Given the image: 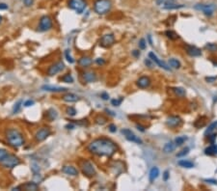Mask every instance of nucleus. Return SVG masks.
<instances>
[{
  "instance_id": "f257e3e1",
  "label": "nucleus",
  "mask_w": 217,
  "mask_h": 191,
  "mask_svg": "<svg viewBox=\"0 0 217 191\" xmlns=\"http://www.w3.org/2000/svg\"><path fill=\"white\" fill-rule=\"evenodd\" d=\"M88 150L93 154L110 158V156H112L117 151L118 147L114 142L110 139L97 138L89 144Z\"/></svg>"
},
{
  "instance_id": "f03ea898",
  "label": "nucleus",
  "mask_w": 217,
  "mask_h": 191,
  "mask_svg": "<svg viewBox=\"0 0 217 191\" xmlns=\"http://www.w3.org/2000/svg\"><path fill=\"white\" fill-rule=\"evenodd\" d=\"M5 137L9 145L13 148H21L24 145V136L18 129H9L5 132Z\"/></svg>"
},
{
  "instance_id": "7ed1b4c3",
  "label": "nucleus",
  "mask_w": 217,
  "mask_h": 191,
  "mask_svg": "<svg viewBox=\"0 0 217 191\" xmlns=\"http://www.w3.org/2000/svg\"><path fill=\"white\" fill-rule=\"evenodd\" d=\"M111 8V0H95L94 2V10L97 14H105L109 13Z\"/></svg>"
},
{
  "instance_id": "20e7f679",
  "label": "nucleus",
  "mask_w": 217,
  "mask_h": 191,
  "mask_svg": "<svg viewBox=\"0 0 217 191\" xmlns=\"http://www.w3.org/2000/svg\"><path fill=\"white\" fill-rule=\"evenodd\" d=\"M0 164H1L5 168L12 169V168L17 167L18 165L21 164V159H19L17 155L8 154L1 161H0Z\"/></svg>"
},
{
  "instance_id": "39448f33",
  "label": "nucleus",
  "mask_w": 217,
  "mask_h": 191,
  "mask_svg": "<svg viewBox=\"0 0 217 191\" xmlns=\"http://www.w3.org/2000/svg\"><path fill=\"white\" fill-rule=\"evenodd\" d=\"M79 165H80L82 173L84 174L86 177L91 178V177H94V176L96 175V169H95V167H94V165H93V163L91 162V161L86 160V159L81 160Z\"/></svg>"
},
{
  "instance_id": "423d86ee",
  "label": "nucleus",
  "mask_w": 217,
  "mask_h": 191,
  "mask_svg": "<svg viewBox=\"0 0 217 191\" xmlns=\"http://www.w3.org/2000/svg\"><path fill=\"white\" fill-rule=\"evenodd\" d=\"M69 7L77 14H82L87 7L86 0H69Z\"/></svg>"
},
{
  "instance_id": "0eeeda50",
  "label": "nucleus",
  "mask_w": 217,
  "mask_h": 191,
  "mask_svg": "<svg viewBox=\"0 0 217 191\" xmlns=\"http://www.w3.org/2000/svg\"><path fill=\"white\" fill-rule=\"evenodd\" d=\"M194 9L203 12L206 17H211L213 16V14L216 10V5L215 4H197L194 6Z\"/></svg>"
},
{
  "instance_id": "6e6552de",
  "label": "nucleus",
  "mask_w": 217,
  "mask_h": 191,
  "mask_svg": "<svg viewBox=\"0 0 217 191\" xmlns=\"http://www.w3.org/2000/svg\"><path fill=\"white\" fill-rule=\"evenodd\" d=\"M52 28V19L48 16H43L39 21V30L42 32H46Z\"/></svg>"
},
{
  "instance_id": "1a4fd4ad",
  "label": "nucleus",
  "mask_w": 217,
  "mask_h": 191,
  "mask_svg": "<svg viewBox=\"0 0 217 191\" xmlns=\"http://www.w3.org/2000/svg\"><path fill=\"white\" fill-rule=\"evenodd\" d=\"M51 131L50 129H48V127H42L39 130H37V132L35 133V136H34V138L37 142H43L46 140L47 137L50 135Z\"/></svg>"
},
{
  "instance_id": "9d476101",
  "label": "nucleus",
  "mask_w": 217,
  "mask_h": 191,
  "mask_svg": "<svg viewBox=\"0 0 217 191\" xmlns=\"http://www.w3.org/2000/svg\"><path fill=\"white\" fill-rule=\"evenodd\" d=\"M115 43V36L113 34H105L101 38L100 45L103 47H110Z\"/></svg>"
},
{
  "instance_id": "9b49d317",
  "label": "nucleus",
  "mask_w": 217,
  "mask_h": 191,
  "mask_svg": "<svg viewBox=\"0 0 217 191\" xmlns=\"http://www.w3.org/2000/svg\"><path fill=\"white\" fill-rule=\"evenodd\" d=\"M64 68H65V65H64L63 62H57L55 64H53L50 67L48 68L47 70V75L49 76H52V75H57L58 72H60L64 70Z\"/></svg>"
},
{
  "instance_id": "f8f14e48",
  "label": "nucleus",
  "mask_w": 217,
  "mask_h": 191,
  "mask_svg": "<svg viewBox=\"0 0 217 191\" xmlns=\"http://www.w3.org/2000/svg\"><path fill=\"white\" fill-rule=\"evenodd\" d=\"M122 133L124 134L126 140H129L130 142H134V143H137V144H142V140L133 133L131 130L127 129H122Z\"/></svg>"
},
{
  "instance_id": "ddd939ff",
  "label": "nucleus",
  "mask_w": 217,
  "mask_h": 191,
  "mask_svg": "<svg viewBox=\"0 0 217 191\" xmlns=\"http://www.w3.org/2000/svg\"><path fill=\"white\" fill-rule=\"evenodd\" d=\"M181 123H182L181 119L177 116H170L167 118V121H166V125L169 127H172V129L180 126Z\"/></svg>"
},
{
  "instance_id": "4468645a",
  "label": "nucleus",
  "mask_w": 217,
  "mask_h": 191,
  "mask_svg": "<svg viewBox=\"0 0 217 191\" xmlns=\"http://www.w3.org/2000/svg\"><path fill=\"white\" fill-rule=\"evenodd\" d=\"M183 7H184V5L179 4L177 2H176L175 0H165L163 3V9H165V10H177V9H180Z\"/></svg>"
},
{
  "instance_id": "2eb2a0df",
  "label": "nucleus",
  "mask_w": 217,
  "mask_h": 191,
  "mask_svg": "<svg viewBox=\"0 0 217 191\" xmlns=\"http://www.w3.org/2000/svg\"><path fill=\"white\" fill-rule=\"evenodd\" d=\"M149 57H150V59L152 61V62H155L157 66H159L160 68H164L165 71H171L170 70V68L166 65V64L163 62V61H161L158 57H157L154 52H150L149 53Z\"/></svg>"
},
{
  "instance_id": "dca6fc26",
  "label": "nucleus",
  "mask_w": 217,
  "mask_h": 191,
  "mask_svg": "<svg viewBox=\"0 0 217 191\" xmlns=\"http://www.w3.org/2000/svg\"><path fill=\"white\" fill-rule=\"evenodd\" d=\"M185 50H186L187 54H188L189 56H191V57H198V56H201V54H202V51H201L200 48H198L197 46H194L186 45L185 46Z\"/></svg>"
},
{
  "instance_id": "f3484780",
  "label": "nucleus",
  "mask_w": 217,
  "mask_h": 191,
  "mask_svg": "<svg viewBox=\"0 0 217 191\" xmlns=\"http://www.w3.org/2000/svg\"><path fill=\"white\" fill-rule=\"evenodd\" d=\"M42 90L51 93H60V92H67L68 89L65 87H58V86H51V85H43Z\"/></svg>"
},
{
  "instance_id": "a211bd4d",
  "label": "nucleus",
  "mask_w": 217,
  "mask_h": 191,
  "mask_svg": "<svg viewBox=\"0 0 217 191\" xmlns=\"http://www.w3.org/2000/svg\"><path fill=\"white\" fill-rule=\"evenodd\" d=\"M62 172L66 175H69V176H73V177H75V176L78 175V170L73 167L72 165H65L63 166L62 168Z\"/></svg>"
},
{
  "instance_id": "6ab92c4d",
  "label": "nucleus",
  "mask_w": 217,
  "mask_h": 191,
  "mask_svg": "<svg viewBox=\"0 0 217 191\" xmlns=\"http://www.w3.org/2000/svg\"><path fill=\"white\" fill-rule=\"evenodd\" d=\"M19 188L22 190H26V191H35L39 189V183H35V182H28L25 183L24 184L21 185Z\"/></svg>"
},
{
  "instance_id": "aec40b11",
  "label": "nucleus",
  "mask_w": 217,
  "mask_h": 191,
  "mask_svg": "<svg viewBox=\"0 0 217 191\" xmlns=\"http://www.w3.org/2000/svg\"><path fill=\"white\" fill-rule=\"evenodd\" d=\"M137 86L141 88V89H145V88H148L151 84V79L148 76H141L139 79L136 82Z\"/></svg>"
},
{
  "instance_id": "412c9836",
  "label": "nucleus",
  "mask_w": 217,
  "mask_h": 191,
  "mask_svg": "<svg viewBox=\"0 0 217 191\" xmlns=\"http://www.w3.org/2000/svg\"><path fill=\"white\" fill-rule=\"evenodd\" d=\"M83 79L88 83L95 82L97 80V75L95 72H83Z\"/></svg>"
},
{
  "instance_id": "4be33fe9",
  "label": "nucleus",
  "mask_w": 217,
  "mask_h": 191,
  "mask_svg": "<svg viewBox=\"0 0 217 191\" xmlns=\"http://www.w3.org/2000/svg\"><path fill=\"white\" fill-rule=\"evenodd\" d=\"M92 63H93V60L91 59L90 57H81L79 60H78V65L81 66L82 68H88V67H90L92 65Z\"/></svg>"
},
{
  "instance_id": "5701e85b",
  "label": "nucleus",
  "mask_w": 217,
  "mask_h": 191,
  "mask_svg": "<svg viewBox=\"0 0 217 191\" xmlns=\"http://www.w3.org/2000/svg\"><path fill=\"white\" fill-rule=\"evenodd\" d=\"M62 100L66 102H76L79 100V97L75 94H72V93H69V94L63 96Z\"/></svg>"
},
{
  "instance_id": "b1692460",
  "label": "nucleus",
  "mask_w": 217,
  "mask_h": 191,
  "mask_svg": "<svg viewBox=\"0 0 217 191\" xmlns=\"http://www.w3.org/2000/svg\"><path fill=\"white\" fill-rule=\"evenodd\" d=\"M209 134H217V121L214 122V123H212V124H210L208 129H206L205 135L208 136Z\"/></svg>"
},
{
  "instance_id": "393cba45",
  "label": "nucleus",
  "mask_w": 217,
  "mask_h": 191,
  "mask_svg": "<svg viewBox=\"0 0 217 191\" xmlns=\"http://www.w3.org/2000/svg\"><path fill=\"white\" fill-rule=\"evenodd\" d=\"M205 154L206 155H215V154H217V145H215L213 143L210 146H209L208 148H206Z\"/></svg>"
},
{
  "instance_id": "a878e982",
  "label": "nucleus",
  "mask_w": 217,
  "mask_h": 191,
  "mask_svg": "<svg viewBox=\"0 0 217 191\" xmlns=\"http://www.w3.org/2000/svg\"><path fill=\"white\" fill-rule=\"evenodd\" d=\"M57 117H58V113H57V111H56L55 109L50 108V109L47 110V112H46V118H47L49 121L56 120Z\"/></svg>"
},
{
  "instance_id": "bb28decb",
  "label": "nucleus",
  "mask_w": 217,
  "mask_h": 191,
  "mask_svg": "<svg viewBox=\"0 0 217 191\" xmlns=\"http://www.w3.org/2000/svg\"><path fill=\"white\" fill-rule=\"evenodd\" d=\"M159 176V169L157 167H152L150 171V180L154 182L155 180H156Z\"/></svg>"
},
{
  "instance_id": "cd10ccee",
  "label": "nucleus",
  "mask_w": 217,
  "mask_h": 191,
  "mask_svg": "<svg viewBox=\"0 0 217 191\" xmlns=\"http://www.w3.org/2000/svg\"><path fill=\"white\" fill-rule=\"evenodd\" d=\"M176 148V145L173 142H168V143H166L163 147V151L166 154H169V153H172V151H174Z\"/></svg>"
},
{
  "instance_id": "c85d7f7f",
  "label": "nucleus",
  "mask_w": 217,
  "mask_h": 191,
  "mask_svg": "<svg viewBox=\"0 0 217 191\" xmlns=\"http://www.w3.org/2000/svg\"><path fill=\"white\" fill-rule=\"evenodd\" d=\"M180 167H183V168H187V169H190V168H193L194 167V163L191 162V161H188V160H180L179 162H177Z\"/></svg>"
},
{
  "instance_id": "c756f323",
  "label": "nucleus",
  "mask_w": 217,
  "mask_h": 191,
  "mask_svg": "<svg viewBox=\"0 0 217 191\" xmlns=\"http://www.w3.org/2000/svg\"><path fill=\"white\" fill-rule=\"evenodd\" d=\"M165 35L167 36V38H168V39H170V40H173V41L177 40V39H179V35H177L176 32L172 31V30L166 31V32H165Z\"/></svg>"
},
{
  "instance_id": "7c9ffc66",
  "label": "nucleus",
  "mask_w": 217,
  "mask_h": 191,
  "mask_svg": "<svg viewBox=\"0 0 217 191\" xmlns=\"http://www.w3.org/2000/svg\"><path fill=\"white\" fill-rule=\"evenodd\" d=\"M174 93L179 97H184L185 96V90L181 87H175L173 88Z\"/></svg>"
},
{
  "instance_id": "2f4dec72",
  "label": "nucleus",
  "mask_w": 217,
  "mask_h": 191,
  "mask_svg": "<svg viewBox=\"0 0 217 191\" xmlns=\"http://www.w3.org/2000/svg\"><path fill=\"white\" fill-rule=\"evenodd\" d=\"M169 64H170V66L173 67L174 68H180V62L177 59H175V58H171V59H169Z\"/></svg>"
},
{
  "instance_id": "473e14b6",
  "label": "nucleus",
  "mask_w": 217,
  "mask_h": 191,
  "mask_svg": "<svg viewBox=\"0 0 217 191\" xmlns=\"http://www.w3.org/2000/svg\"><path fill=\"white\" fill-rule=\"evenodd\" d=\"M61 80L65 83H72L73 82V77L72 76L71 73H66L65 75L61 77Z\"/></svg>"
},
{
  "instance_id": "72a5a7b5",
  "label": "nucleus",
  "mask_w": 217,
  "mask_h": 191,
  "mask_svg": "<svg viewBox=\"0 0 217 191\" xmlns=\"http://www.w3.org/2000/svg\"><path fill=\"white\" fill-rule=\"evenodd\" d=\"M186 140H187V137H185V136H179V137H177L176 140H175V145L176 146H181Z\"/></svg>"
},
{
  "instance_id": "f704fd0d",
  "label": "nucleus",
  "mask_w": 217,
  "mask_h": 191,
  "mask_svg": "<svg viewBox=\"0 0 217 191\" xmlns=\"http://www.w3.org/2000/svg\"><path fill=\"white\" fill-rule=\"evenodd\" d=\"M206 48L210 52H215L217 51V45L216 43H209L206 45Z\"/></svg>"
},
{
  "instance_id": "c9c22d12",
  "label": "nucleus",
  "mask_w": 217,
  "mask_h": 191,
  "mask_svg": "<svg viewBox=\"0 0 217 191\" xmlns=\"http://www.w3.org/2000/svg\"><path fill=\"white\" fill-rule=\"evenodd\" d=\"M65 57H66L67 61L70 63V64H73V63H75V59H73L72 56L71 55V50H70V49H67V50L65 51Z\"/></svg>"
},
{
  "instance_id": "e433bc0d",
  "label": "nucleus",
  "mask_w": 217,
  "mask_h": 191,
  "mask_svg": "<svg viewBox=\"0 0 217 191\" xmlns=\"http://www.w3.org/2000/svg\"><path fill=\"white\" fill-rule=\"evenodd\" d=\"M96 123L100 126H103L105 123H106V118H104L103 116H97V118L95 119Z\"/></svg>"
},
{
  "instance_id": "4c0bfd02",
  "label": "nucleus",
  "mask_w": 217,
  "mask_h": 191,
  "mask_svg": "<svg viewBox=\"0 0 217 191\" xmlns=\"http://www.w3.org/2000/svg\"><path fill=\"white\" fill-rule=\"evenodd\" d=\"M66 111H67V114H68L69 116L73 117V116L76 115V110H75V107H72V106H69Z\"/></svg>"
},
{
  "instance_id": "58836bf2",
  "label": "nucleus",
  "mask_w": 217,
  "mask_h": 191,
  "mask_svg": "<svg viewBox=\"0 0 217 191\" xmlns=\"http://www.w3.org/2000/svg\"><path fill=\"white\" fill-rule=\"evenodd\" d=\"M31 170H32L33 174H37V173H39L41 171V168H40V166H39L37 163L33 162L31 164Z\"/></svg>"
},
{
  "instance_id": "ea45409f",
  "label": "nucleus",
  "mask_w": 217,
  "mask_h": 191,
  "mask_svg": "<svg viewBox=\"0 0 217 191\" xmlns=\"http://www.w3.org/2000/svg\"><path fill=\"white\" fill-rule=\"evenodd\" d=\"M21 104H22V101L21 100H18L16 104H14V108H13V112L14 114L16 113H18V112L21 110Z\"/></svg>"
},
{
  "instance_id": "a19ab883",
  "label": "nucleus",
  "mask_w": 217,
  "mask_h": 191,
  "mask_svg": "<svg viewBox=\"0 0 217 191\" xmlns=\"http://www.w3.org/2000/svg\"><path fill=\"white\" fill-rule=\"evenodd\" d=\"M72 123H73L75 125H77V126H89V123L87 120H80L78 122H75V121H72Z\"/></svg>"
},
{
  "instance_id": "79ce46f5",
  "label": "nucleus",
  "mask_w": 217,
  "mask_h": 191,
  "mask_svg": "<svg viewBox=\"0 0 217 191\" xmlns=\"http://www.w3.org/2000/svg\"><path fill=\"white\" fill-rule=\"evenodd\" d=\"M188 153H189V148H184L183 150H181L180 153L177 154V158H182V156H185Z\"/></svg>"
},
{
  "instance_id": "37998d69",
  "label": "nucleus",
  "mask_w": 217,
  "mask_h": 191,
  "mask_svg": "<svg viewBox=\"0 0 217 191\" xmlns=\"http://www.w3.org/2000/svg\"><path fill=\"white\" fill-rule=\"evenodd\" d=\"M122 101H123V99H114L111 100V104L113 106H119V105H121Z\"/></svg>"
},
{
  "instance_id": "c03bdc74",
  "label": "nucleus",
  "mask_w": 217,
  "mask_h": 191,
  "mask_svg": "<svg viewBox=\"0 0 217 191\" xmlns=\"http://www.w3.org/2000/svg\"><path fill=\"white\" fill-rule=\"evenodd\" d=\"M7 154H8V151H7V150L0 149V161H1Z\"/></svg>"
},
{
  "instance_id": "a18cd8bd",
  "label": "nucleus",
  "mask_w": 217,
  "mask_h": 191,
  "mask_svg": "<svg viewBox=\"0 0 217 191\" xmlns=\"http://www.w3.org/2000/svg\"><path fill=\"white\" fill-rule=\"evenodd\" d=\"M139 47L141 48V49H145V48H146V41L144 40V39H141V40H140Z\"/></svg>"
},
{
  "instance_id": "49530a36",
  "label": "nucleus",
  "mask_w": 217,
  "mask_h": 191,
  "mask_svg": "<svg viewBox=\"0 0 217 191\" xmlns=\"http://www.w3.org/2000/svg\"><path fill=\"white\" fill-rule=\"evenodd\" d=\"M23 3L26 7H31L34 3V0H23Z\"/></svg>"
},
{
  "instance_id": "de8ad7c7",
  "label": "nucleus",
  "mask_w": 217,
  "mask_h": 191,
  "mask_svg": "<svg viewBox=\"0 0 217 191\" xmlns=\"http://www.w3.org/2000/svg\"><path fill=\"white\" fill-rule=\"evenodd\" d=\"M34 103H35V102H34V100H26L25 102H24V106H25V107H30V106H32Z\"/></svg>"
},
{
  "instance_id": "09e8293b",
  "label": "nucleus",
  "mask_w": 217,
  "mask_h": 191,
  "mask_svg": "<svg viewBox=\"0 0 217 191\" xmlns=\"http://www.w3.org/2000/svg\"><path fill=\"white\" fill-rule=\"evenodd\" d=\"M108 129H109L110 132H113V133H114V132H116V130H117V126L115 125L111 124V125H109V126H108Z\"/></svg>"
},
{
  "instance_id": "8fccbe9b",
  "label": "nucleus",
  "mask_w": 217,
  "mask_h": 191,
  "mask_svg": "<svg viewBox=\"0 0 217 191\" xmlns=\"http://www.w3.org/2000/svg\"><path fill=\"white\" fill-rule=\"evenodd\" d=\"M216 79H217V77H215V76H213V77H211V76L206 77V80L208 82H209V83H212V82L216 81Z\"/></svg>"
},
{
  "instance_id": "3c124183",
  "label": "nucleus",
  "mask_w": 217,
  "mask_h": 191,
  "mask_svg": "<svg viewBox=\"0 0 217 191\" xmlns=\"http://www.w3.org/2000/svg\"><path fill=\"white\" fill-rule=\"evenodd\" d=\"M96 63L97 64V65L102 66V65H104V64H105V61L103 60L102 58H97V59L96 60Z\"/></svg>"
},
{
  "instance_id": "603ef678",
  "label": "nucleus",
  "mask_w": 217,
  "mask_h": 191,
  "mask_svg": "<svg viewBox=\"0 0 217 191\" xmlns=\"http://www.w3.org/2000/svg\"><path fill=\"white\" fill-rule=\"evenodd\" d=\"M101 97L103 100H107L108 99H109V95H108L107 93H102V94L101 95Z\"/></svg>"
},
{
  "instance_id": "864d4df0",
  "label": "nucleus",
  "mask_w": 217,
  "mask_h": 191,
  "mask_svg": "<svg viewBox=\"0 0 217 191\" xmlns=\"http://www.w3.org/2000/svg\"><path fill=\"white\" fill-rule=\"evenodd\" d=\"M75 127V125L73 123H71V124H69V125L66 126V129H73Z\"/></svg>"
},
{
  "instance_id": "5fc2aeb1",
  "label": "nucleus",
  "mask_w": 217,
  "mask_h": 191,
  "mask_svg": "<svg viewBox=\"0 0 217 191\" xmlns=\"http://www.w3.org/2000/svg\"><path fill=\"white\" fill-rule=\"evenodd\" d=\"M8 5L5 3H0V10H7Z\"/></svg>"
},
{
  "instance_id": "6e6d98bb",
  "label": "nucleus",
  "mask_w": 217,
  "mask_h": 191,
  "mask_svg": "<svg viewBox=\"0 0 217 191\" xmlns=\"http://www.w3.org/2000/svg\"><path fill=\"white\" fill-rule=\"evenodd\" d=\"M163 179H164V180H168V179H169V172H168V171H165V172H164Z\"/></svg>"
},
{
  "instance_id": "4d7b16f0",
  "label": "nucleus",
  "mask_w": 217,
  "mask_h": 191,
  "mask_svg": "<svg viewBox=\"0 0 217 191\" xmlns=\"http://www.w3.org/2000/svg\"><path fill=\"white\" fill-rule=\"evenodd\" d=\"M205 182L209 183H212V184H217V180H211V179H209V180H205Z\"/></svg>"
},
{
  "instance_id": "13d9d810",
  "label": "nucleus",
  "mask_w": 217,
  "mask_h": 191,
  "mask_svg": "<svg viewBox=\"0 0 217 191\" xmlns=\"http://www.w3.org/2000/svg\"><path fill=\"white\" fill-rule=\"evenodd\" d=\"M132 54H133V56H135V57H139L140 56V52L138 50H133Z\"/></svg>"
},
{
  "instance_id": "bf43d9fd",
  "label": "nucleus",
  "mask_w": 217,
  "mask_h": 191,
  "mask_svg": "<svg viewBox=\"0 0 217 191\" xmlns=\"http://www.w3.org/2000/svg\"><path fill=\"white\" fill-rule=\"evenodd\" d=\"M136 126H137L138 130H140V131H142V132L145 131V127H144V126H140V125H137Z\"/></svg>"
},
{
  "instance_id": "052dcab7",
  "label": "nucleus",
  "mask_w": 217,
  "mask_h": 191,
  "mask_svg": "<svg viewBox=\"0 0 217 191\" xmlns=\"http://www.w3.org/2000/svg\"><path fill=\"white\" fill-rule=\"evenodd\" d=\"M145 64H146V65L149 66V68H152V63H151L150 59H147V60H145Z\"/></svg>"
},
{
  "instance_id": "680f3d73",
  "label": "nucleus",
  "mask_w": 217,
  "mask_h": 191,
  "mask_svg": "<svg viewBox=\"0 0 217 191\" xmlns=\"http://www.w3.org/2000/svg\"><path fill=\"white\" fill-rule=\"evenodd\" d=\"M164 1L165 0H156V3H157V5H163V3H164Z\"/></svg>"
},
{
  "instance_id": "e2e57ef3",
  "label": "nucleus",
  "mask_w": 217,
  "mask_h": 191,
  "mask_svg": "<svg viewBox=\"0 0 217 191\" xmlns=\"http://www.w3.org/2000/svg\"><path fill=\"white\" fill-rule=\"evenodd\" d=\"M148 39H149L150 45H151V46H152V37H151V35H148Z\"/></svg>"
},
{
  "instance_id": "0e129e2a",
  "label": "nucleus",
  "mask_w": 217,
  "mask_h": 191,
  "mask_svg": "<svg viewBox=\"0 0 217 191\" xmlns=\"http://www.w3.org/2000/svg\"><path fill=\"white\" fill-rule=\"evenodd\" d=\"M1 21H2V17L0 16V22H1Z\"/></svg>"
}]
</instances>
